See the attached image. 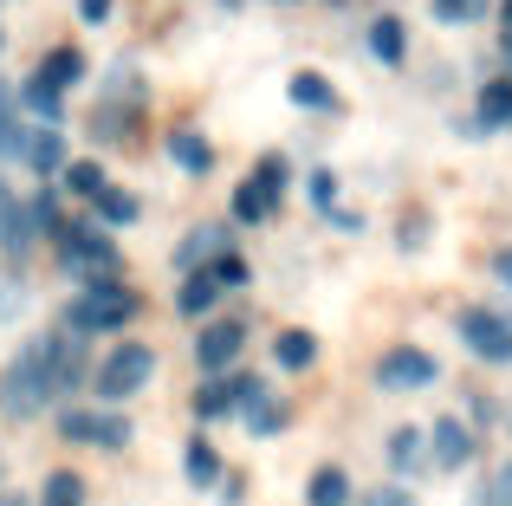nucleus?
<instances>
[{
	"instance_id": "13",
	"label": "nucleus",
	"mask_w": 512,
	"mask_h": 506,
	"mask_svg": "<svg viewBox=\"0 0 512 506\" xmlns=\"http://www.w3.org/2000/svg\"><path fill=\"white\" fill-rule=\"evenodd\" d=\"M0 247H7V253H26V247H33V221H26L7 195H0Z\"/></svg>"
},
{
	"instance_id": "19",
	"label": "nucleus",
	"mask_w": 512,
	"mask_h": 506,
	"mask_svg": "<svg viewBox=\"0 0 512 506\" xmlns=\"http://www.w3.org/2000/svg\"><path fill=\"white\" fill-rule=\"evenodd\" d=\"M78 72H85V65H78V52H72V46H59V52H52L46 65H39V78H46L52 91H59V85H72Z\"/></svg>"
},
{
	"instance_id": "2",
	"label": "nucleus",
	"mask_w": 512,
	"mask_h": 506,
	"mask_svg": "<svg viewBox=\"0 0 512 506\" xmlns=\"http://www.w3.org/2000/svg\"><path fill=\"white\" fill-rule=\"evenodd\" d=\"M461 344L480 357V364H512V318L493 312V305H467L461 312Z\"/></svg>"
},
{
	"instance_id": "9",
	"label": "nucleus",
	"mask_w": 512,
	"mask_h": 506,
	"mask_svg": "<svg viewBox=\"0 0 512 506\" xmlns=\"http://www.w3.org/2000/svg\"><path fill=\"white\" fill-rule=\"evenodd\" d=\"M474 455V435H467L461 416H441L435 422V468H461V461Z\"/></svg>"
},
{
	"instance_id": "16",
	"label": "nucleus",
	"mask_w": 512,
	"mask_h": 506,
	"mask_svg": "<svg viewBox=\"0 0 512 506\" xmlns=\"http://www.w3.org/2000/svg\"><path fill=\"white\" fill-rule=\"evenodd\" d=\"M389 468H396V474H415V468H422V435H415V429H396V435H389Z\"/></svg>"
},
{
	"instance_id": "32",
	"label": "nucleus",
	"mask_w": 512,
	"mask_h": 506,
	"mask_svg": "<svg viewBox=\"0 0 512 506\" xmlns=\"http://www.w3.org/2000/svg\"><path fill=\"white\" fill-rule=\"evenodd\" d=\"M506 26H512V0H506Z\"/></svg>"
},
{
	"instance_id": "7",
	"label": "nucleus",
	"mask_w": 512,
	"mask_h": 506,
	"mask_svg": "<svg viewBox=\"0 0 512 506\" xmlns=\"http://www.w3.org/2000/svg\"><path fill=\"white\" fill-rule=\"evenodd\" d=\"M376 383L383 390H422V383H435V357L428 351H389L376 364Z\"/></svg>"
},
{
	"instance_id": "15",
	"label": "nucleus",
	"mask_w": 512,
	"mask_h": 506,
	"mask_svg": "<svg viewBox=\"0 0 512 506\" xmlns=\"http://www.w3.org/2000/svg\"><path fill=\"white\" fill-rule=\"evenodd\" d=\"M169 156L188 169V176H201V169H208V143H201L195 130H175V137H169Z\"/></svg>"
},
{
	"instance_id": "22",
	"label": "nucleus",
	"mask_w": 512,
	"mask_h": 506,
	"mask_svg": "<svg viewBox=\"0 0 512 506\" xmlns=\"http://www.w3.org/2000/svg\"><path fill=\"white\" fill-rule=\"evenodd\" d=\"M370 46H376V59L396 65V59H402V20H376V26H370Z\"/></svg>"
},
{
	"instance_id": "29",
	"label": "nucleus",
	"mask_w": 512,
	"mask_h": 506,
	"mask_svg": "<svg viewBox=\"0 0 512 506\" xmlns=\"http://www.w3.org/2000/svg\"><path fill=\"white\" fill-rule=\"evenodd\" d=\"M363 506H409V494H402V487H376V494L363 500Z\"/></svg>"
},
{
	"instance_id": "1",
	"label": "nucleus",
	"mask_w": 512,
	"mask_h": 506,
	"mask_svg": "<svg viewBox=\"0 0 512 506\" xmlns=\"http://www.w3.org/2000/svg\"><path fill=\"white\" fill-rule=\"evenodd\" d=\"M52 396H59V390H52V377H46V351L26 344V351L7 364V377H0V409H7L13 422H26V416H39Z\"/></svg>"
},
{
	"instance_id": "11",
	"label": "nucleus",
	"mask_w": 512,
	"mask_h": 506,
	"mask_svg": "<svg viewBox=\"0 0 512 506\" xmlns=\"http://www.w3.org/2000/svg\"><path fill=\"white\" fill-rule=\"evenodd\" d=\"M20 156H26L33 169H46V176H52V169H65V143H59V130H33Z\"/></svg>"
},
{
	"instance_id": "27",
	"label": "nucleus",
	"mask_w": 512,
	"mask_h": 506,
	"mask_svg": "<svg viewBox=\"0 0 512 506\" xmlns=\"http://www.w3.org/2000/svg\"><path fill=\"white\" fill-rule=\"evenodd\" d=\"M441 20H474V13H487V0H435Z\"/></svg>"
},
{
	"instance_id": "5",
	"label": "nucleus",
	"mask_w": 512,
	"mask_h": 506,
	"mask_svg": "<svg viewBox=\"0 0 512 506\" xmlns=\"http://www.w3.org/2000/svg\"><path fill=\"white\" fill-rule=\"evenodd\" d=\"M279 182H286V163H279V156H266V163H260V176H247V182H240L234 215H240V221H266V215H273Z\"/></svg>"
},
{
	"instance_id": "8",
	"label": "nucleus",
	"mask_w": 512,
	"mask_h": 506,
	"mask_svg": "<svg viewBox=\"0 0 512 506\" xmlns=\"http://www.w3.org/2000/svg\"><path fill=\"white\" fill-rule=\"evenodd\" d=\"M240 344H247V325H240V318H221V325H208V331H201V344H195L201 370H227V364L240 357Z\"/></svg>"
},
{
	"instance_id": "12",
	"label": "nucleus",
	"mask_w": 512,
	"mask_h": 506,
	"mask_svg": "<svg viewBox=\"0 0 512 506\" xmlns=\"http://www.w3.org/2000/svg\"><path fill=\"white\" fill-rule=\"evenodd\" d=\"M305 500H312V506H350V481H344V468H318V474H312V487H305Z\"/></svg>"
},
{
	"instance_id": "23",
	"label": "nucleus",
	"mask_w": 512,
	"mask_h": 506,
	"mask_svg": "<svg viewBox=\"0 0 512 506\" xmlns=\"http://www.w3.org/2000/svg\"><path fill=\"white\" fill-rule=\"evenodd\" d=\"M65 189H72V195H85V202H91V195L104 189V169H98V163H65Z\"/></svg>"
},
{
	"instance_id": "18",
	"label": "nucleus",
	"mask_w": 512,
	"mask_h": 506,
	"mask_svg": "<svg viewBox=\"0 0 512 506\" xmlns=\"http://www.w3.org/2000/svg\"><path fill=\"white\" fill-rule=\"evenodd\" d=\"M182 468H188V481H195V487L221 481V461H214V448H208V442H188V461H182Z\"/></svg>"
},
{
	"instance_id": "17",
	"label": "nucleus",
	"mask_w": 512,
	"mask_h": 506,
	"mask_svg": "<svg viewBox=\"0 0 512 506\" xmlns=\"http://www.w3.org/2000/svg\"><path fill=\"white\" fill-rule=\"evenodd\" d=\"M292 104H312V111H331L338 98H331V85H325L318 72H299V78H292Z\"/></svg>"
},
{
	"instance_id": "4",
	"label": "nucleus",
	"mask_w": 512,
	"mask_h": 506,
	"mask_svg": "<svg viewBox=\"0 0 512 506\" xmlns=\"http://www.w3.org/2000/svg\"><path fill=\"white\" fill-rule=\"evenodd\" d=\"M130 318H137V292L130 286H91L85 299L72 305L78 331H117V325H130Z\"/></svg>"
},
{
	"instance_id": "28",
	"label": "nucleus",
	"mask_w": 512,
	"mask_h": 506,
	"mask_svg": "<svg viewBox=\"0 0 512 506\" xmlns=\"http://www.w3.org/2000/svg\"><path fill=\"white\" fill-rule=\"evenodd\" d=\"M208 273H214V279H221V286H240V279H247V266H240V260H234V253H227V260H214V266H208Z\"/></svg>"
},
{
	"instance_id": "30",
	"label": "nucleus",
	"mask_w": 512,
	"mask_h": 506,
	"mask_svg": "<svg viewBox=\"0 0 512 506\" xmlns=\"http://www.w3.org/2000/svg\"><path fill=\"white\" fill-rule=\"evenodd\" d=\"M78 13H85V20H104V13H111V0H78Z\"/></svg>"
},
{
	"instance_id": "21",
	"label": "nucleus",
	"mask_w": 512,
	"mask_h": 506,
	"mask_svg": "<svg viewBox=\"0 0 512 506\" xmlns=\"http://www.w3.org/2000/svg\"><path fill=\"white\" fill-rule=\"evenodd\" d=\"M85 500V481H78V474H46V506H78Z\"/></svg>"
},
{
	"instance_id": "6",
	"label": "nucleus",
	"mask_w": 512,
	"mask_h": 506,
	"mask_svg": "<svg viewBox=\"0 0 512 506\" xmlns=\"http://www.w3.org/2000/svg\"><path fill=\"white\" fill-rule=\"evenodd\" d=\"M59 429L72 435V442H98V448H124L130 442V422L111 416V409H72Z\"/></svg>"
},
{
	"instance_id": "10",
	"label": "nucleus",
	"mask_w": 512,
	"mask_h": 506,
	"mask_svg": "<svg viewBox=\"0 0 512 506\" xmlns=\"http://www.w3.org/2000/svg\"><path fill=\"white\" fill-rule=\"evenodd\" d=\"M214 299H221V279H214L208 273V266H201V273L195 279H188V286H182V299H175V312H188V318H201V312H208V305Z\"/></svg>"
},
{
	"instance_id": "20",
	"label": "nucleus",
	"mask_w": 512,
	"mask_h": 506,
	"mask_svg": "<svg viewBox=\"0 0 512 506\" xmlns=\"http://www.w3.org/2000/svg\"><path fill=\"white\" fill-rule=\"evenodd\" d=\"M318 357V344H312V331H286V338H279V364L286 370H299V364H312Z\"/></svg>"
},
{
	"instance_id": "14",
	"label": "nucleus",
	"mask_w": 512,
	"mask_h": 506,
	"mask_svg": "<svg viewBox=\"0 0 512 506\" xmlns=\"http://www.w3.org/2000/svg\"><path fill=\"white\" fill-rule=\"evenodd\" d=\"M91 202H98V215L111 221V228H130V221H137V195H124V189H111V182H104L98 195H91Z\"/></svg>"
},
{
	"instance_id": "26",
	"label": "nucleus",
	"mask_w": 512,
	"mask_h": 506,
	"mask_svg": "<svg viewBox=\"0 0 512 506\" xmlns=\"http://www.w3.org/2000/svg\"><path fill=\"white\" fill-rule=\"evenodd\" d=\"M26 111H39L52 124V117H59V91H52L46 78H33V85H26Z\"/></svg>"
},
{
	"instance_id": "25",
	"label": "nucleus",
	"mask_w": 512,
	"mask_h": 506,
	"mask_svg": "<svg viewBox=\"0 0 512 506\" xmlns=\"http://www.w3.org/2000/svg\"><path fill=\"white\" fill-rule=\"evenodd\" d=\"M20 150H26V130H20V117H13L7 91H0V156H20Z\"/></svg>"
},
{
	"instance_id": "31",
	"label": "nucleus",
	"mask_w": 512,
	"mask_h": 506,
	"mask_svg": "<svg viewBox=\"0 0 512 506\" xmlns=\"http://www.w3.org/2000/svg\"><path fill=\"white\" fill-rule=\"evenodd\" d=\"M493 266H500V279L512 286V247H506V253H500V260H493Z\"/></svg>"
},
{
	"instance_id": "24",
	"label": "nucleus",
	"mask_w": 512,
	"mask_h": 506,
	"mask_svg": "<svg viewBox=\"0 0 512 506\" xmlns=\"http://www.w3.org/2000/svg\"><path fill=\"white\" fill-rule=\"evenodd\" d=\"M512 117V85H487L480 91V124H506Z\"/></svg>"
},
{
	"instance_id": "3",
	"label": "nucleus",
	"mask_w": 512,
	"mask_h": 506,
	"mask_svg": "<svg viewBox=\"0 0 512 506\" xmlns=\"http://www.w3.org/2000/svg\"><path fill=\"white\" fill-rule=\"evenodd\" d=\"M150 370H156V351H150V344H117V351L98 364V396L124 403V396H137L143 383H150Z\"/></svg>"
}]
</instances>
